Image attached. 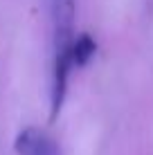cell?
<instances>
[{
    "instance_id": "3",
    "label": "cell",
    "mask_w": 153,
    "mask_h": 155,
    "mask_svg": "<svg viewBox=\"0 0 153 155\" xmlns=\"http://www.w3.org/2000/svg\"><path fill=\"white\" fill-rule=\"evenodd\" d=\"M95 54H97V41L88 31H81L79 36H75V43H72V68L88 65Z\"/></svg>"
},
{
    "instance_id": "2",
    "label": "cell",
    "mask_w": 153,
    "mask_h": 155,
    "mask_svg": "<svg viewBox=\"0 0 153 155\" xmlns=\"http://www.w3.org/2000/svg\"><path fill=\"white\" fill-rule=\"evenodd\" d=\"M14 151L16 155H61L56 140L36 126H27L16 135Z\"/></svg>"
},
{
    "instance_id": "1",
    "label": "cell",
    "mask_w": 153,
    "mask_h": 155,
    "mask_svg": "<svg viewBox=\"0 0 153 155\" xmlns=\"http://www.w3.org/2000/svg\"><path fill=\"white\" fill-rule=\"evenodd\" d=\"M52 14V74H50V121L61 115L72 72L77 0H50Z\"/></svg>"
}]
</instances>
